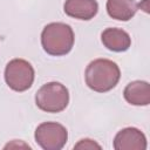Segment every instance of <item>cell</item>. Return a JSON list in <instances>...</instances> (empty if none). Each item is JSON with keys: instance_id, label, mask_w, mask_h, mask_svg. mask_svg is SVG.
I'll return each instance as SVG.
<instances>
[{"instance_id": "obj_11", "label": "cell", "mask_w": 150, "mask_h": 150, "mask_svg": "<svg viewBox=\"0 0 150 150\" xmlns=\"http://www.w3.org/2000/svg\"><path fill=\"white\" fill-rule=\"evenodd\" d=\"M74 149H88V150H91V149H101V145L98 143H96L95 141L90 139V138H83L81 141H79V143H76L74 145Z\"/></svg>"}, {"instance_id": "obj_7", "label": "cell", "mask_w": 150, "mask_h": 150, "mask_svg": "<svg viewBox=\"0 0 150 150\" xmlns=\"http://www.w3.org/2000/svg\"><path fill=\"white\" fill-rule=\"evenodd\" d=\"M63 11L70 18L90 20L98 12V4L96 0H66Z\"/></svg>"}, {"instance_id": "obj_8", "label": "cell", "mask_w": 150, "mask_h": 150, "mask_svg": "<svg viewBox=\"0 0 150 150\" xmlns=\"http://www.w3.org/2000/svg\"><path fill=\"white\" fill-rule=\"evenodd\" d=\"M101 41L107 49L116 53L125 52L131 46L130 35L121 28H105L101 34Z\"/></svg>"}, {"instance_id": "obj_3", "label": "cell", "mask_w": 150, "mask_h": 150, "mask_svg": "<svg viewBox=\"0 0 150 150\" xmlns=\"http://www.w3.org/2000/svg\"><path fill=\"white\" fill-rule=\"evenodd\" d=\"M69 103V91L60 82H48L35 94L36 107L46 112H61Z\"/></svg>"}, {"instance_id": "obj_6", "label": "cell", "mask_w": 150, "mask_h": 150, "mask_svg": "<svg viewBox=\"0 0 150 150\" xmlns=\"http://www.w3.org/2000/svg\"><path fill=\"white\" fill-rule=\"evenodd\" d=\"M146 146L148 143L145 135L134 127L120 130L114 138L115 150H145Z\"/></svg>"}, {"instance_id": "obj_9", "label": "cell", "mask_w": 150, "mask_h": 150, "mask_svg": "<svg viewBox=\"0 0 150 150\" xmlns=\"http://www.w3.org/2000/svg\"><path fill=\"white\" fill-rule=\"evenodd\" d=\"M123 96L129 104L145 107L150 103V84L146 81H132L124 88Z\"/></svg>"}, {"instance_id": "obj_1", "label": "cell", "mask_w": 150, "mask_h": 150, "mask_svg": "<svg viewBox=\"0 0 150 150\" xmlns=\"http://www.w3.org/2000/svg\"><path fill=\"white\" fill-rule=\"evenodd\" d=\"M121 77V70L116 62L108 59L91 61L84 71L86 84L96 93H107L116 87Z\"/></svg>"}, {"instance_id": "obj_10", "label": "cell", "mask_w": 150, "mask_h": 150, "mask_svg": "<svg viewBox=\"0 0 150 150\" xmlns=\"http://www.w3.org/2000/svg\"><path fill=\"white\" fill-rule=\"evenodd\" d=\"M108 15L118 21H129L137 12L135 0H107Z\"/></svg>"}, {"instance_id": "obj_2", "label": "cell", "mask_w": 150, "mask_h": 150, "mask_svg": "<svg viewBox=\"0 0 150 150\" xmlns=\"http://www.w3.org/2000/svg\"><path fill=\"white\" fill-rule=\"evenodd\" d=\"M73 28L63 22H50L42 29L41 45L43 50L52 56L68 54L74 46Z\"/></svg>"}, {"instance_id": "obj_4", "label": "cell", "mask_w": 150, "mask_h": 150, "mask_svg": "<svg viewBox=\"0 0 150 150\" xmlns=\"http://www.w3.org/2000/svg\"><path fill=\"white\" fill-rule=\"evenodd\" d=\"M35 77L33 66L23 59L11 60L5 68V81L7 86L18 93L28 90Z\"/></svg>"}, {"instance_id": "obj_5", "label": "cell", "mask_w": 150, "mask_h": 150, "mask_svg": "<svg viewBox=\"0 0 150 150\" xmlns=\"http://www.w3.org/2000/svg\"><path fill=\"white\" fill-rule=\"evenodd\" d=\"M34 138L43 150H61L67 143L68 131L57 122H43L35 129Z\"/></svg>"}]
</instances>
